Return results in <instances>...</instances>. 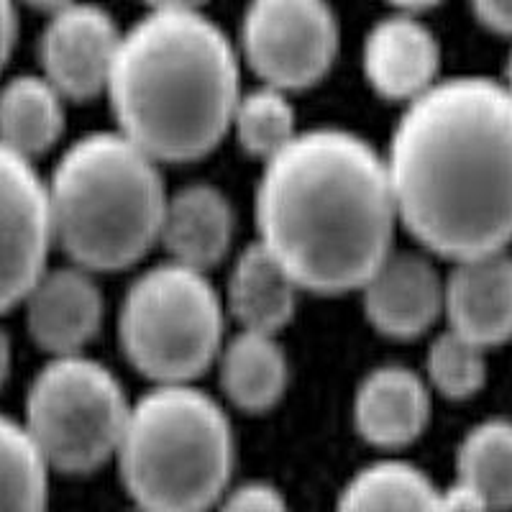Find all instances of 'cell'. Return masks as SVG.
I'll use <instances>...</instances> for the list:
<instances>
[{
	"mask_svg": "<svg viewBox=\"0 0 512 512\" xmlns=\"http://www.w3.org/2000/svg\"><path fill=\"white\" fill-rule=\"evenodd\" d=\"M502 85H505L507 93L512 95V49H510V57H507V70H505V80H502Z\"/></svg>",
	"mask_w": 512,
	"mask_h": 512,
	"instance_id": "obj_33",
	"label": "cell"
},
{
	"mask_svg": "<svg viewBox=\"0 0 512 512\" xmlns=\"http://www.w3.org/2000/svg\"><path fill=\"white\" fill-rule=\"evenodd\" d=\"M13 364V349H11V338H8L6 328L0 326V387L6 384L8 374H11Z\"/></svg>",
	"mask_w": 512,
	"mask_h": 512,
	"instance_id": "obj_30",
	"label": "cell"
},
{
	"mask_svg": "<svg viewBox=\"0 0 512 512\" xmlns=\"http://www.w3.org/2000/svg\"><path fill=\"white\" fill-rule=\"evenodd\" d=\"M443 318L448 331L482 349L512 341V254L469 256L443 274Z\"/></svg>",
	"mask_w": 512,
	"mask_h": 512,
	"instance_id": "obj_14",
	"label": "cell"
},
{
	"mask_svg": "<svg viewBox=\"0 0 512 512\" xmlns=\"http://www.w3.org/2000/svg\"><path fill=\"white\" fill-rule=\"evenodd\" d=\"M300 285L259 241L236 254L228 272L223 308L239 331L277 333L295 318Z\"/></svg>",
	"mask_w": 512,
	"mask_h": 512,
	"instance_id": "obj_17",
	"label": "cell"
},
{
	"mask_svg": "<svg viewBox=\"0 0 512 512\" xmlns=\"http://www.w3.org/2000/svg\"><path fill=\"white\" fill-rule=\"evenodd\" d=\"M438 512H492L487 502L474 492L472 487H466L464 482L454 479L448 487L441 489L438 497Z\"/></svg>",
	"mask_w": 512,
	"mask_h": 512,
	"instance_id": "obj_27",
	"label": "cell"
},
{
	"mask_svg": "<svg viewBox=\"0 0 512 512\" xmlns=\"http://www.w3.org/2000/svg\"><path fill=\"white\" fill-rule=\"evenodd\" d=\"M456 479L492 512L512 510V420L489 418L466 431L456 451Z\"/></svg>",
	"mask_w": 512,
	"mask_h": 512,
	"instance_id": "obj_21",
	"label": "cell"
},
{
	"mask_svg": "<svg viewBox=\"0 0 512 512\" xmlns=\"http://www.w3.org/2000/svg\"><path fill=\"white\" fill-rule=\"evenodd\" d=\"M397 221L459 262L512 244V95L502 80L441 77L402 108L384 152Z\"/></svg>",
	"mask_w": 512,
	"mask_h": 512,
	"instance_id": "obj_1",
	"label": "cell"
},
{
	"mask_svg": "<svg viewBox=\"0 0 512 512\" xmlns=\"http://www.w3.org/2000/svg\"><path fill=\"white\" fill-rule=\"evenodd\" d=\"M121 31L111 13L88 0L49 13L39 36L41 75L64 100H90L105 93Z\"/></svg>",
	"mask_w": 512,
	"mask_h": 512,
	"instance_id": "obj_10",
	"label": "cell"
},
{
	"mask_svg": "<svg viewBox=\"0 0 512 512\" xmlns=\"http://www.w3.org/2000/svg\"><path fill=\"white\" fill-rule=\"evenodd\" d=\"M216 512H290L285 495L269 482H241L228 487L226 495L213 507Z\"/></svg>",
	"mask_w": 512,
	"mask_h": 512,
	"instance_id": "obj_25",
	"label": "cell"
},
{
	"mask_svg": "<svg viewBox=\"0 0 512 512\" xmlns=\"http://www.w3.org/2000/svg\"><path fill=\"white\" fill-rule=\"evenodd\" d=\"M49 477L24 423L0 413V512H47Z\"/></svg>",
	"mask_w": 512,
	"mask_h": 512,
	"instance_id": "obj_22",
	"label": "cell"
},
{
	"mask_svg": "<svg viewBox=\"0 0 512 512\" xmlns=\"http://www.w3.org/2000/svg\"><path fill=\"white\" fill-rule=\"evenodd\" d=\"M431 408L433 392L423 374L402 364H382L361 377L351 418L369 446L397 451L423 436Z\"/></svg>",
	"mask_w": 512,
	"mask_h": 512,
	"instance_id": "obj_15",
	"label": "cell"
},
{
	"mask_svg": "<svg viewBox=\"0 0 512 512\" xmlns=\"http://www.w3.org/2000/svg\"><path fill=\"white\" fill-rule=\"evenodd\" d=\"M54 246L88 272L134 267L159 244L167 185L154 157L121 131L72 141L47 177Z\"/></svg>",
	"mask_w": 512,
	"mask_h": 512,
	"instance_id": "obj_4",
	"label": "cell"
},
{
	"mask_svg": "<svg viewBox=\"0 0 512 512\" xmlns=\"http://www.w3.org/2000/svg\"><path fill=\"white\" fill-rule=\"evenodd\" d=\"M469 3L484 29L512 36V0H469Z\"/></svg>",
	"mask_w": 512,
	"mask_h": 512,
	"instance_id": "obj_26",
	"label": "cell"
},
{
	"mask_svg": "<svg viewBox=\"0 0 512 512\" xmlns=\"http://www.w3.org/2000/svg\"><path fill=\"white\" fill-rule=\"evenodd\" d=\"M361 70L379 98L408 105L441 80V41L418 13L395 11L364 36Z\"/></svg>",
	"mask_w": 512,
	"mask_h": 512,
	"instance_id": "obj_13",
	"label": "cell"
},
{
	"mask_svg": "<svg viewBox=\"0 0 512 512\" xmlns=\"http://www.w3.org/2000/svg\"><path fill=\"white\" fill-rule=\"evenodd\" d=\"M216 367L226 400L244 413L272 410L290 382V361L272 333L236 331L226 336Z\"/></svg>",
	"mask_w": 512,
	"mask_h": 512,
	"instance_id": "obj_18",
	"label": "cell"
},
{
	"mask_svg": "<svg viewBox=\"0 0 512 512\" xmlns=\"http://www.w3.org/2000/svg\"><path fill=\"white\" fill-rule=\"evenodd\" d=\"M134 512H146V510H139V507H136V510Z\"/></svg>",
	"mask_w": 512,
	"mask_h": 512,
	"instance_id": "obj_34",
	"label": "cell"
},
{
	"mask_svg": "<svg viewBox=\"0 0 512 512\" xmlns=\"http://www.w3.org/2000/svg\"><path fill=\"white\" fill-rule=\"evenodd\" d=\"M236 236V213L221 187L190 182L169 192L164 205L159 244L167 259L210 272L223 262Z\"/></svg>",
	"mask_w": 512,
	"mask_h": 512,
	"instance_id": "obj_16",
	"label": "cell"
},
{
	"mask_svg": "<svg viewBox=\"0 0 512 512\" xmlns=\"http://www.w3.org/2000/svg\"><path fill=\"white\" fill-rule=\"evenodd\" d=\"M395 11H405V13H420L428 11V8L438 6L443 0H387Z\"/></svg>",
	"mask_w": 512,
	"mask_h": 512,
	"instance_id": "obj_31",
	"label": "cell"
},
{
	"mask_svg": "<svg viewBox=\"0 0 512 512\" xmlns=\"http://www.w3.org/2000/svg\"><path fill=\"white\" fill-rule=\"evenodd\" d=\"M31 341L49 356L85 354L100 333L105 297L95 274L77 264L47 267L21 300Z\"/></svg>",
	"mask_w": 512,
	"mask_h": 512,
	"instance_id": "obj_11",
	"label": "cell"
},
{
	"mask_svg": "<svg viewBox=\"0 0 512 512\" xmlns=\"http://www.w3.org/2000/svg\"><path fill=\"white\" fill-rule=\"evenodd\" d=\"M228 134L236 136L249 157L262 164L269 162L300 134L290 93L262 82L251 90H241Z\"/></svg>",
	"mask_w": 512,
	"mask_h": 512,
	"instance_id": "obj_23",
	"label": "cell"
},
{
	"mask_svg": "<svg viewBox=\"0 0 512 512\" xmlns=\"http://www.w3.org/2000/svg\"><path fill=\"white\" fill-rule=\"evenodd\" d=\"M441 487L410 461L379 459L344 484L336 512H438Z\"/></svg>",
	"mask_w": 512,
	"mask_h": 512,
	"instance_id": "obj_20",
	"label": "cell"
},
{
	"mask_svg": "<svg viewBox=\"0 0 512 512\" xmlns=\"http://www.w3.org/2000/svg\"><path fill=\"white\" fill-rule=\"evenodd\" d=\"M254 223L256 241L303 292L359 290L400 228L384 154L349 128L300 131L264 162Z\"/></svg>",
	"mask_w": 512,
	"mask_h": 512,
	"instance_id": "obj_2",
	"label": "cell"
},
{
	"mask_svg": "<svg viewBox=\"0 0 512 512\" xmlns=\"http://www.w3.org/2000/svg\"><path fill=\"white\" fill-rule=\"evenodd\" d=\"M131 400L121 379L88 354L49 356L31 379L24 428L52 472L88 474L116 459Z\"/></svg>",
	"mask_w": 512,
	"mask_h": 512,
	"instance_id": "obj_7",
	"label": "cell"
},
{
	"mask_svg": "<svg viewBox=\"0 0 512 512\" xmlns=\"http://www.w3.org/2000/svg\"><path fill=\"white\" fill-rule=\"evenodd\" d=\"M359 292L374 331L395 341L423 336L443 318V274L425 251L392 249Z\"/></svg>",
	"mask_w": 512,
	"mask_h": 512,
	"instance_id": "obj_12",
	"label": "cell"
},
{
	"mask_svg": "<svg viewBox=\"0 0 512 512\" xmlns=\"http://www.w3.org/2000/svg\"><path fill=\"white\" fill-rule=\"evenodd\" d=\"M18 3H24V6H29V8H36V11L47 13L49 16V13H54V11H59V8L75 3V0H18Z\"/></svg>",
	"mask_w": 512,
	"mask_h": 512,
	"instance_id": "obj_32",
	"label": "cell"
},
{
	"mask_svg": "<svg viewBox=\"0 0 512 512\" xmlns=\"http://www.w3.org/2000/svg\"><path fill=\"white\" fill-rule=\"evenodd\" d=\"M116 461L139 510L210 512L231 487L236 433L195 382L154 384L131 400Z\"/></svg>",
	"mask_w": 512,
	"mask_h": 512,
	"instance_id": "obj_5",
	"label": "cell"
},
{
	"mask_svg": "<svg viewBox=\"0 0 512 512\" xmlns=\"http://www.w3.org/2000/svg\"><path fill=\"white\" fill-rule=\"evenodd\" d=\"M423 379L446 400H469L487 382V349L443 328L428 346Z\"/></svg>",
	"mask_w": 512,
	"mask_h": 512,
	"instance_id": "obj_24",
	"label": "cell"
},
{
	"mask_svg": "<svg viewBox=\"0 0 512 512\" xmlns=\"http://www.w3.org/2000/svg\"><path fill=\"white\" fill-rule=\"evenodd\" d=\"M338 44L341 31L328 0H249L236 49L262 85L297 93L328 75Z\"/></svg>",
	"mask_w": 512,
	"mask_h": 512,
	"instance_id": "obj_8",
	"label": "cell"
},
{
	"mask_svg": "<svg viewBox=\"0 0 512 512\" xmlns=\"http://www.w3.org/2000/svg\"><path fill=\"white\" fill-rule=\"evenodd\" d=\"M146 11L164 13H203L208 0H144Z\"/></svg>",
	"mask_w": 512,
	"mask_h": 512,
	"instance_id": "obj_29",
	"label": "cell"
},
{
	"mask_svg": "<svg viewBox=\"0 0 512 512\" xmlns=\"http://www.w3.org/2000/svg\"><path fill=\"white\" fill-rule=\"evenodd\" d=\"M18 39V0H0V72L6 70L8 59Z\"/></svg>",
	"mask_w": 512,
	"mask_h": 512,
	"instance_id": "obj_28",
	"label": "cell"
},
{
	"mask_svg": "<svg viewBox=\"0 0 512 512\" xmlns=\"http://www.w3.org/2000/svg\"><path fill=\"white\" fill-rule=\"evenodd\" d=\"M223 295L208 272L180 262L144 269L121 300L123 356L154 384H187L216 367L226 341Z\"/></svg>",
	"mask_w": 512,
	"mask_h": 512,
	"instance_id": "obj_6",
	"label": "cell"
},
{
	"mask_svg": "<svg viewBox=\"0 0 512 512\" xmlns=\"http://www.w3.org/2000/svg\"><path fill=\"white\" fill-rule=\"evenodd\" d=\"M105 95L116 131L164 162H195L226 139L241 57L205 13L146 11L121 31Z\"/></svg>",
	"mask_w": 512,
	"mask_h": 512,
	"instance_id": "obj_3",
	"label": "cell"
},
{
	"mask_svg": "<svg viewBox=\"0 0 512 512\" xmlns=\"http://www.w3.org/2000/svg\"><path fill=\"white\" fill-rule=\"evenodd\" d=\"M67 100L41 72L13 75L0 85V144L36 162L64 134Z\"/></svg>",
	"mask_w": 512,
	"mask_h": 512,
	"instance_id": "obj_19",
	"label": "cell"
},
{
	"mask_svg": "<svg viewBox=\"0 0 512 512\" xmlns=\"http://www.w3.org/2000/svg\"><path fill=\"white\" fill-rule=\"evenodd\" d=\"M52 249L47 177L0 144V315L21 305Z\"/></svg>",
	"mask_w": 512,
	"mask_h": 512,
	"instance_id": "obj_9",
	"label": "cell"
}]
</instances>
